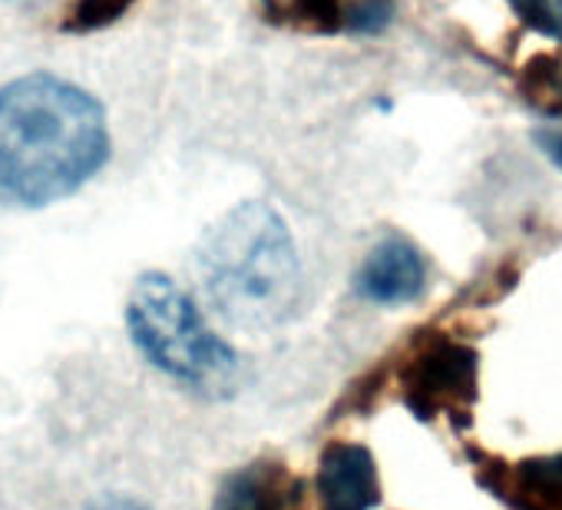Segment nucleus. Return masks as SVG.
I'll list each match as a JSON object with an SVG mask.
<instances>
[{"label": "nucleus", "instance_id": "11", "mask_svg": "<svg viewBox=\"0 0 562 510\" xmlns=\"http://www.w3.org/2000/svg\"><path fill=\"white\" fill-rule=\"evenodd\" d=\"M394 18V4L391 0H361V4L345 11V31L355 34H378L391 24Z\"/></svg>", "mask_w": 562, "mask_h": 510}, {"label": "nucleus", "instance_id": "3", "mask_svg": "<svg viewBox=\"0 0 562 510\" xmlns=\"http://www.w3.org/2000/svg\"><path fill=\"white\" fill-rule=\"evenodd\" d=\"M126 329L136 352L166 378L212 398L232 391L238 355L209 329L205 315L176 279L143 273L126 302Z\"/></svg>", "mask_w": 562, "mask_h": 510}, {"label": "nucleus", "instance_id": "5", "mask_svg": "<svg viewBox=\"0 0 562 510\" xmlns=\"http://www.w3.org/2000/svg\"><path fill=\"white\" fill-rule=\"evenodd\" d=\"M322 510H371L378 503V467L361 444H331L318 464Z\"/></svg>", "mask_w": 562, "mask_h": 510}, {"label": "nucleus", "instance_id": "10", "mask_svg": "<svg viewBox=\"0 0 562 510\" xmlns=\"http://www.w3.org/2000/svg\"><path fill=\"white\" fill-rule=\"evenodd\" d=\"M212 510H265V480L258 470L232 474L215 494Z\"/></svg>", "mask_w": 562, "mask_h": 510}, {"label": "nucleus", "instance_id": "12", "mask_svg": "<svg viewBox=\"0 0 562 510\" xmlns=\"http://www.w3.org/2000/svg\"><path fill=\"white\" fill-rule=\"evenodd\" d=\"M532 140H536L539 153H542L552 166L562 169V130H559V126H539V130L532 133Z\"/></svg>", "mask_w": 562, "mask_h": 510}, {"label": "nucleus", "instance_id": "2", "mask_svg": "<svg viewBox=\"0 0 562 510\" xmlns=\"http://www.w3.org/2000/svg\"><path fill=\"white\" fill-rule=\"evenodd\" d=\"M199 282L209 306L245 332L281 325L299 306L302 263L289 222L268 202L225 212L199 245Z\"/></svg>", "mask_w": 562, "mask_h": 510}, {"label": "nucleus", "instance_id": "4", "mask_svg": "<svg viewBox=\"0 0 562 510\" xmlns=\"http://www.w3.org/2000/svg\"><path fill=\"white\" fill-rule=\"evenodd\" d=\"M358 296L374 306H407L427 289V266L420 248L404 235L381 239L358 269Z\"/></svg>", "mask_w": 562, "mask_h": 510}, {"label": "nucleus", "instance_id": "8", "mask_svg": "<svg viewBox=\"0 0 562 510\" xmlns=\"http://www.w3.org/2000/svg\"><path fill=\"white\" fill-rule=\"evenodd\" d=\"M265 11L274 21H289V24L315 31V34L345 31L341 0H265Z\"/></svg>", "mask_w": 562, "mask_h": 510}, {"label": "nucleus", "instance_id": "9", "mask_svg": "<svg viewBox=\"0 0 562 510\" xmlns=\"http://www.w3.org/2000/svg\"><path fill=\"white\" fill-rule=\"evenodd\" d=\"M506 4L522 27L562 44V0H506Z\"/></svg>", "mask_w": 562, "mask_h": 510}, {"label": "nucleus", "instance_id": "7", "mask_svg": "<svg viewBox=\"0 0 562 510\" xmlns=\"http://www.w3.org/2000/svg\"><path fill=\"white\" fill-rule=\"evenodd\" d=\"M519 97L539 110L542 117H562V57L559 54H536L519 67L516 77Z\"/></svg>", "mask_w": 562, "mask_h": 510}, {"label": "nucleus", "instance_id": "6", "mask_svg": "<svg viewBox=\"0 0 562 510\" xmlns=\"http://www.w3.org/2000/svg\"><path fill=\"white\" fill-rule=\"evenodd\" d=\"M473 375H476V355L467 345L440 342L417 358L411 385L427 401H453L470 395Z\"/></svg>", "mask_w": 562, "mask_h": 510}, {"label": "nucleus", "instance_id": "13", "mask_svg": "<svg viewBox=\"0 0 562 510\" xmlns=\"http://www.w3.org/2000/svg\"><path fill=\"white\" fill-rule=\"evenodd\" d=\"M83 510H149V507L133 497H123V494H103V497L90 500Z\"/></svg>", "mask_w": 562, "mask_h": 510}, {"label": "nucleus", "instance_id": "1", "mask_svg": "<svg viewBox=\"0 0 562 510\" xmlns=\"http://www.w3.org/2000/svg\"><path fill=\"white\" fill-rule=\"evenodd\" d=\"M110 159L103 103L57 74L0 87V199L44 209L80 192Z\"/></svg>", "mask_w": 562, "mask_h": 510}]
</instances>
